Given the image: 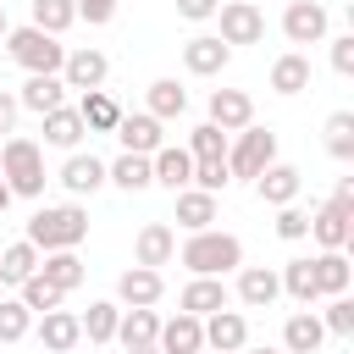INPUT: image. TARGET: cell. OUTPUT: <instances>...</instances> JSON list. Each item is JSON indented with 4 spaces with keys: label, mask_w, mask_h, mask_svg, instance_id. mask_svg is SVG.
<instances>
[{
    "label": "cell",
    "mask_w": 354,
    "mask_h": 354,
    "mask_svg": "<svg viewBox=\"0 0 354 354\" xmlns=\"http://www.w3.org/2000/svg\"><path fill=\"white\" fill-rule=\"evenodd\" d=\"M177 260L194 271V277H227L243 266V238L238 232H221V227H205V232H188Z\"/></svg>",
    "instance_id": "obj_1"
},
{
    "label": "cell",
    "mask_w": 354,
    "mask_h": 354,
    "mask_svg": "<svg viewBox=\"0 0 354 354\" xmlns=\"http://www.w3.org/2000/svg\"><path fill=\"white\" fill-rule=\"evenodd\" d=\"M0 183L11 188V199H39L44 194V144L39 138H22V133H11V138H0Z\"/></svg>",
    "instance_id": "obj_2"
},
{
    "label": "cell",
    "mask_w": 354,
    "mask_h": 354,
    "mask_svg": "<svg viewBox=\"0 0 354 354\" xmlns=\"http://www.w3.org/2000/svg\"><path fill=\"white\" fill-rule=\"evenodd\" d=\"M88 238V210L83 205H39L28 216V243L39 254H55V249H77Z\"/></svg>",
    "instance_id": "obj_3"
},
{
    "label": "cell",
    "mask_w": 354,
    "mask_h": 354,
    "mask_svg": "<svg viewBox=\"0 0 354 354\" xmlns=\"http://www.w3.org/2000/svg\"><path fill=\"white\" fill-rule=\"evenodd\" d=\"M6 55H11L28 77H61L66 44H61V39H50V33H39V28L28 22V28H11V33H6Z\"/></svg>",
    "instance_id": "obj_4"
},
{
    "label": "cell",
    "mask_w": 354,
    "mask_h": 354,
    "mask_svg": "<svg viewBox=\"0 0 354 354\" xmlns=\"http://www.w3.org/2000/svg\"><path fill=\"white\" fill-rule=\"evenodd\" d=\"M271 160H277V133H271V127H254V122H249V127L227 144V171H232V177H249V183H254Z\"/></svg>",
    "instance_id": "obj_5"
},
{
    "label": "cell",
    "mask_w": 354,
    "mask_h": 354,
    "mask_svg": "<svg viewBox=\"0 0 354 354\" xmlns=\"http://www.w3.org/2000/svg\"><path fill=\"white\" fill-rule=\"evenodd\" d=\"M216 22H221V44L232 50V44H260L266 39V11L254 6V0H221L216 6Z\"/></svg>",
    "instance_id": "obj_6"
},
{
    "label": "cell",
    "mask_w": 354,
    "mask_h": 354,
    "mask_svg": "<svg viewBox=\"0 0 354 354\" xmlns=\"http://www.w3.org/2000/svg\"><path fill=\"white\" fill-rule=\"evenodd\" d=\"M282 33H288V44H326L332 17H326L321 0H288V11H282Z\"/></svg>",
    "instance_id": "obj_7"
},
{
    "label": "cell",
    "mask_w": 354,
    "mask_h": 354,
    "mask_svg": "<svg viewBox=\"0 0 354 354\" xmlns=\"http://www.w3.org/2000/svg\"><path fill=\"white\" fill-rule=\"evenodd\" d=\"M105 77H111V61H105V50H94V44H83V50H66V61H61V83H66V88H77V94H94V88H105Z\"/></svg>",
    "instance_id": "obj_8"
},
{
    "label": "cell",
    "mask_w": 354,
    "mask_h": 354,
    "mask_svg": "<svg viewBox=\"0 0 354 354\" xmlns=\"http://www.w3.org/2000/svg\"><path fill=\"white\" fill-rule=\"evenodd\" d=\"M310 238H315L321 249H348V243H354V205L326 199V205L310 216Z\"/></svg>",
    "instance_id": "obj_9"
},
{
    "label": "cell",
    "mask_w": 354,
    "mask_h": 354,
    "mask_svg": "<svg viewBox=\"0 0 354 354\" xmlns=\"http://www.w3.org/2000/svg\"><path fill=\"white\" fill-rule=\"evenodd\" d=\"M160 293H166V277L149 271V266H127V271L116 277V304H122V310H155Z\"/></svg>",
    "instance_id": "obj_10"
},
{
    "label": "cell",
    "mask_w": 354,
    "mask_h": 354,
    "mask_svg": "<svg viewBox=\"0 0 354 354\" xmlns=\"http://www.w3.org/2000/svg\"><path fill=\"white\" fill-rule=\"evenodd\" d=\"M171 260H177V232H171L166 221H144L138 238H133V266L160 271V266H171Z\"/></svg>",
    "instance_id": "obj_11"
},
{
    "label": "cell",
    "mask_w": 354,
    "mask_h": 354,
    "mask_svg": "<svg viewBox=\"0 0 354 354\" xmlns=\"http://www.w3.org/2000/svg\"><path fill=\"white\" fill-rule=\"evenodd\" d=\"M205 326V348H216V354H238V348H249V321H243V310H216V315H205L199 321Z\"/></svg>",
    "instance_id": "obj_12"
},
{
    "label": "cell",
    "mask_w": 354,
    "mask_h": 354,
    "mask_svg": "<svg viewBox=\"0 0 354 354\" xmlns=\"http://www.w3.org/2000/svg\"><path fill=\"white\" fill-rule=\"evenodd\" d=\"M299 188H304V171H299V166H288V160H271V166L254 177V194H260L271 210L293 205V199H299Z\"/></svg>",
    "instance_id": "obj_13"
},
{
    "label": "cell",
    "mask_w": 354,
    "mask_h": 354,
    "mask_svg": "<svg viewBox=\"0 0 354 354\" xmlns=\"http://www.w3.org/2000/svg\"><path fill=\"white\" fill-rule=\"evenodd\" d=\"M310 271H315V299H343L348 293V277H354L348 249H321L310 260Z\"/></svg>",
    "instance_id": "obj_14"
},
{
    "label": "cell",
    "mask_w": 354,
    "mask_h": 354,
    "mask_svg": "<svg viewBox=\"0 0 354 354\" xmlns=\"http://www.w3.org/2000/svg\"><path fill=\"white\" fill-rule=\"evenodd\" d=\"M227 304H232V293H227L221 277H194V282L177 293V310H183V315H199V321L216 315V310H227Z\"/></svg>",
    "instance_id": "obj_15"
},
{
    "label": "cell",
    "mask_w": 354,
    "mask_h": 354,
    "mask_svg": "<svg viewBox=\"0 0 354 354\" xmlns=\"http://www.w3.org/2000/svg\"><path fill=\"white\" fill-rule=\"evenodd\" d=\"M227 61H232V50H227L216 33H194V39L183 44V66H188L194 77H216V72H227Z\"/></svg>",
    "instance_id": "obj_16"
},
{
    "label": "cell",
    "mask_w": 354,
    "mask_h": 354,
    "mask_svg": "<svg viewBox=\"0 0 354 354\" xmlns=\"http://www.w3.org/2000/svg\"><path fill=\"white\" fill-rule=\"evenodd\" d=\"M249 122H254V100H249L243 88H216V94H210V127L243 133Z\"/></svg>",
    "instance_id": "obj_17"
},
{
    "label": "cell",
    "mask_w": 354,
    "mask_h": 354,
    "mask_svg": "<svg viewBox=\"0 0 354 354\" xmlns=\"http://www.w3.org/2000/svg\"><path fill=\"white\" fill-rule=\"evenodd\" d=\"M116 138H122V155H155V149L166 144V133H160V122H155L149 111L122 116V122H116Z\"/></svg>",
    "instance_id": "obj_18"
},
{
    "label": "cell",
    "mask_w": 354,
    "mask_h": 354,
    "mask_svg": "<svg viewBox=\"0 0 354 354\" xmlns=\"http://www.w3.org/2000/svg\"><path fill=\"white\" fill-rule=\"evenodd\" d=\"M149 171H155V183H160V188L183 194V188L194 183V155H188L183 144H160V149L149 155Z\"/></svg>",
    "instance_id": "obj_19"
},
{
    "label": "cell",
    "mask_w": 354,
    "mask_h": 354,
    "mask_svg": "<svg viewBox=\"0 0 354 354\" xmlns=\"http://www.w3.org/2000/svg\"><path fill=\"white\" fill-rule=\"evenodd\" d=\"M33 332H39L44 354H72V348L83 343V326H77V315H72V310H44Z\"/></svg>",
    "instance_id": "obj_20"
},
{
    "label": "cell",
    "mask_w": 354,
    "mask_h": 354,
    "mask_svg": "<svg viewBox=\"0 0 354 354\" xmlns=\"http://www.w3.org/2000/svg\"><path fill=\"white\" fill-rule=\"evenodd\" d=\"M321 343H326V326L315 310H293L282 321V354H321Z\"/></svg>",
    "instance_id": "obj_21"
},
{
    "label": "cell",
    "mask_w": 354,
    "mask_h": 354,
    "mask_svg": "<svg viewBox=\"0 0 354 354\" xmlns=\"http://www.w3.org/2000/svg\"><path fill=\"white\" fill-rule=\"evenodd\" d=\"M155 348L160 354H205V326H199V315H171V321H160V337H155Z\"/></svg>",
    "instance_id": "obj_22"
},
{
    "label": "cell",
    "mask_w": 354,
    "mask_h": 354,
    "mask_svg": "<svg viewBox=\"0 0 354 354\" xmlns=\"http://www.w3.org/2000/svg\"><path fill=\"white\" fill-rule=\"evenodd\" d=\"M61 188H66L72 199H83V194L105 188V160H100V155H83V149H72V155H66V166H61Z\"/></svg>",
    "instance_id": "obj_23"
},
{
    "label": "cell",
    "mask_w": 354,
    "mask_h": 354,
    "mask_svg": "<svg viewBox=\"0 0 354 354\" xmlns=\"http://www.w3.org/2000/svg\"><path fill=\"white\" fill-rule=\"evenodd\" d=\"M238 299H243L249 310H271V304L282 299L277 271H271V266H238Z\"/></svg>",
    "instance_id": "obj_24"
},
{
    "label": "cell",
    "mask_w": 354,
    "mask_h": 354,
    "mask_svg": "<svg viewBox=\"0 0 354 354\" xmlns=\"http://www.w3.org/2000/svg\"><path fill=\"white\" fill-rule=\"evenodd\" d=\"M304 88H310V55H304V50L277 55V61H271V94L293 100V94H304Z\"/></svg>",
    "instance_id": "obj_25"
},
{
    "label": "cell",
    "mask_w": 354,
    "mask_h": 354,
    "mask_svg": "<svg viewBox=\"0 0 354 354\" xmlns=\"http://www.w3.org/2000/svg\"><path fill=\"white\" fill-rule=\"evenodd\" d=\"M39 122H44V144H50V149H66V155H72V149L83 144V133H88L83 116H77V105H55V111L39 116Z\"/></svg>",
    "instance_id": "obj_26"
},
{
    "label": "cell",
    "mask_w": 354,
    "mask_h": 354,
    "mask_svg": "<svg viewBox=\"0 0 354 354\" xmlns=\"http://www.w3.org/2000/svg\"><path fill=\"white\" fill-rule=\"evenodd\" d=\"M155 337H160V315H155V310H122V321H116L122 354H127V348H155Z\"/></svg>",
    "instance_id": "obj_27"
},
{
    "label": "cell",
    "mask_w": 354,
    "mask_h": 354,
    "mask_svg": "<svg viewBox=\"0 0 354 354\" xmlns=\"http://www.w3.org/2000/svg\"><path fill=\"white\" fill-rule=\"evenodd\" d=\"M17 105L33 111V116H50L55 105H66V83H61V77H28V83L17 88Z\"/></svg>",
    "instance_id": "obj_28"
},
{
    "label": "cell",
    "mask_w": 354,
    "mask_h": 354,
    "mask_svg": "<svg viewBox=\"0 0 354 354\" xmlns=\"http://www.w3.org/2000/svg\"><path fill=\"white\" fill-rule=\"evenodd\" d=\"M39 277L44 282H55L61 293H72V288H83V260H77V249H55V254H39Z\"/></svg>",
    "instance_id": "obj_29"
},
{
    "label": "cell",
    "mask_w": 354,
    "mask_h": 354,
    "mask_svg": "<svg viewBox=\"0 0 354 354\" xmlns=\"http://www.w3.org/2000/svg\"><path fill=\"white\" fill-rule=\"evenodd\" d=\"M33 271H39V249H33L28 238H17V243H0V282H6V288H22Z\"/></svg>",
    "instance_id": "obj_30"
},
{
    "label": "cell",
    "mask_w": 354,
    "mask_h": 354,
    "mask_svg": "<svg viewBox=\"0 0 354 354\" xmlns=\"http://www.w3.org/2000/svg\"><path fill=\"white\" fill-rule=\"evenodd\" d=\"M105 183H116L122 194H144V188L155 183V171H149V155H116V160L105 166Z\"/></svg>",
    "instance_id": "obj_31"
},
{
    "label": "cell",
    "mask_w": 354,
    "mask_h": 354,
    "mask_svg": "<svg viewBox=\"0 0 354 354\" xmlns=\"http://www.w3.org/2000/svg\"><path fill=\"white\" fill-rule=\"evenodd\" d=\"M144 100H149V116H155V122H171V116L188 111V88H183L177 77H155Z\"/></svg>",
    "instance_id": "obj_32"
},
{
    "label": "cell",
    "mask_w": 354,
    "mask_h": 354,
    "mask_svg": "<svg viewBox=\"0 0 354 354\" xmlns=\"http://www.w3.org/2000/svg\"><path fill=\"white\" fill-rule=\"evenodd\" d=\"M77 116H83V127H88V133H116L122 105H116L105 88H94V94H83V100H77Z\"/></svg>",
    "instance_id": "obj_33"
},
{
    "label": "cell",
    "mask_w": 354,
    "mask_h": 354,
    "mask_svg": "<svg viewBox=\"0 0 354 354\" xmlns=\"http://www.w3.org/2000/svg\"><path fill=\"white\" fill-rule=\"evenodd\" d=\"M210 221H216V194L183 188V194H177V227H183V232H205Z\"/></svg>",
    "instance_id": "obj_34"
},
{
    "label": "cell",
    "mask_w": 354,
    "mask_h": 354,
    "mask_svg": "<svg viewBox=\"0 0 354 354\" xmlns=\"http://www.w3.org/2000/svg\"><path fill=\"white\" fill-rule=\"evenodd\" d=\"M116 321H122V304L116 299H94L88 315H77V326H83L88 343H116Z\"/></svg>",
    "instance_id": "obj_35"
},
{
    "label": "cell",
    "mask_w": 354,
    "mask_h": 354,
    "mask_svg": "<svg viewBox=\"0 0 354 354\" xmlns=\"http://www.w3.org/2000/svg\"><path fill=\"white\" fill-rule=\"evenodd\" d=\"M72 22H77V6H72V0H33V28H39V33L61 39Z\"/></svg>",
    "instance_id": "obj_36"
},
{
    "label": "cell",
    "mask_w": 354,
    "mask_h": 354,
    "mask_svg": "<svg viewBox=\"0 0 354 354\" xmlns=\"http://www.w3.org/2000/svg\"><path fill=\"white\" fill-rule=\"evenodd\" d=\"M277 282H282V293H288L293 304H304V310L315 304V271H310V260H288Z\"/></svg>",
    "instance_id": "obj_37"
},
{
    "label": "cell",
    "mask_w": 354,
    "mask_h": 354,
    "mask_svg": "<svg viewBox=\"0 0 354 354\" xmlns=\"http://www.w3.org/2000/svg\"><path fill=\"white\" fill-rule=\"evenodd\" d=\"M326 155L332 160H354V111H332L326 116Z\"/></svg>",
    "instance_id": "obj_38"
},
{
    "label": "cell",
    "mask_w": 354,
    "mask_h": 354,
    "mask_svg": "<svg viewBox=\"0 0 354 354\" xmlns=\"http://www.w3.org/2000/svg\"><path fill=\"white\" fill-rule=\"evenodd\" d=\"M227 144H232V138H227L221 127H210V122H199V127L188 133V144H183V149H188L194 160H227Z\"/></svg>",
    "instance_id": "obj_39"
},
{
    "label": "cell",
    "mask_w": 354,
    "mask_h": 354,
    "mask_svg": "<svg viewBox=\"0 0 354 354\" xmlns=\"http://www.w3.org/2000/svg\"><path fill=\"white\" fill-rule=\"evenodd\" d=\"M17 299H22V310H33V315H44V310H61V299H66V293H61L55 282H44V277L33 271V277H28L22 288H17Z\"/></svg>",
    "instance_id": "obj_40"
},
{
    "label": "cell",
    "mask_w": 354,
    "mask_h": 354,
    "mask_svg": "<svg viewBox=\"0 0 354 354\" xmlns=\"http://www.w3.org/2000/svg\"><path fill=\"white\" fill-rule=\"evenodd\" d=\"M33 332V310H22V299H0V343H22Z\"/></svg>",
    "instance_id": "obj_41"
},
{
    "label": "cell",
    "mask_w": 354,
    "mask_h": 354,
    "mask_svg": "<svg viewBox=\"0 0 354 354\" xmlns=\"http://www.w3.org/2000/svg\"><path fill=\"white\" fill-rule=\"evenodd\" d=\"M321 326H326L332 337H354V299H348V293H343V299H326Z\"/></svg>",
    "instance_id": "obj_42"
},
{
    "label": "cell",
    "mask_w": 354,
    "mask_h": 354,
    "mask_svg": "<svg viewBox=\"0 0 354 354\" xmlns=\"http://www.w3.org/2000/svg\"><path fill=\"white\" fill-rule=\"evenodd\" d=\"M227 183H232L227 160H194V183H188V188H199V194H221Z\"/></svg>",
    "instance_id": "obj_43"
},
{
    "label": "cell",
    "mask_w": 354,
    "mask_h": 354,
    "mask_svg": "<svg viewBox=\"0 0 354 354\" xmlns=\"http://www.w3.org/2000/svg\"><path fill=\"white\" fill-rule=\"evenodd\" d=\"M277 238H288V243L310 238V216H304L299 205H282V210H277Z\"/></svg>",
    "instance_id": "obj_44"
},
{
    "label": "cell",
    "mask_w": 354,
    "mask_h": 354,
    "mask_svg": "<svg viewBox=\"0 0 354 354\" xmlns=\"http://www.w3.org/2000/svg\"><path fill=\"white\" fill-rule=\"evenodd\" d=\"M77 6V17L88 22V28H105L111 17H116V0H72Z\"/></svg>",
    "instance_id": "obj_45"
},
{
    "label": "cell",
    "mask_w": 354,
    "mask_h": 354,
    "mask_svg": "<svg viewBox=\"0 0 354 354\" xmlns=\"http://www.w3.org/2000/svg\"><path fill=\"white\" fill-rule=\"evenodd\" d=\"M332 72H343V77L354 72V33H337L332 39Z\"/></svg>",
    "instance_id": "obj_46"
},
{
    "label": "cell",
    "mask_w": 354,
    "mask_h": 354,
    "mask_svg": "<svg viewBox=\"0 0 354 354\" xmlns=\"http://www.w3.org/2000/svg\"><path fill=\"white\" fill-rule=\"evenodd\" d=\"M216 6H221V0H177V17H188V22H210Z\"/></svg>",
    "instance_id": "obj_47"
},
{
    "label": "cell",
    "mask_w": 354,
    "mask_h": 354,
    "mask_svg": "<svg viewBox=\"0 0 354 354\" xmlns=\"http://www.w3.org/2000/svg\"><path fill=\"white\" fill-rule=\"evenodd\" d=\"M17 111H22V105H17V94H11V88H0V138H11V133H17Z\"/></svg>",
    "instance_id": "obj_48"
},
{
    "label": "cell",
    "mask_w": 354,
    "mask_h": 354,
    "mask_svg": "<svg viewBox=\"0 0 354 354\" xmlns=\"http://www.w3.org/2000/svg\"><path fill=\"white\" fill-rule=\"evenodd\" d=\"M332 199H343V205H354V177H337V188H332Z\"/></svg>",
    "instance_id": "obj_49"
},
{
    "label": "cell",
    "mask_w": 354,
    "mask_h": 354,
    "mask_svg": "<svg viewBox=\"0 0 354 354\" xmlns=\"http://www.w3.org/2000/svg\"><path fill=\"white\" fill-rule=\"evenodd\" d=\"M6 205H11V188H6V183H0V216H6Z\"/></svg>",
    "instance_id": "obj_50"
},
{
    "label": "cell",
    "mask_w": 354,
    "mask_h": 354,
    "mask_svg": "<svg viewBox=\"0 0 354 354\" xmlns=\"http://www.w3.org/2000/svg\"><path fill=\"white\" fill-rule=\"evenodd\" d=\"M238 354H282V348H271V343H266V348H238Z\"/></svg>",
    "instance_id": "obj_51"
},
{
    "label": "cell",
    "mask_w": 354,
    "mask_h": 354,
    "mask_svg": "<svg viewBox=\"0 0 354 354\" xmlns=\"http://www.w3.org/2000/svg\"><path fill=\"white\" fill-rule=\"evenodd\" d=\"M6 33H11V22H6V11H0V44H6Z\"/></svg>",
    "instance_id": "obj_52"
},
{
    "label": "cell",
    "mask_w": 354,
    "mask_h": 354,
    "mask_svg": "<svg viewBox=\"0 0 354 354\" xmlns=\"http://www.w3.org/2000/svg\"><path fill=\"white\" fill-rule=\"evenodd\" d=\"M127 354H160V348H127Z\"/></svg>",
    "instance_id": "obj_53"
},
{
    "label": "cell",
    "mask_w": 354,
    "mask_h": 354,
    "mask_svg": "<svg viewBox=\"0 0 354 354\" xmlns=\"http://www.w3.org/2000/svg\"><path fill=\"white\" fill-rule=\"evenodd\" d=\"M205 354H216V348H205Z\"/></svg>",
    "instance_id": "obj_54"
}]
</instances>
